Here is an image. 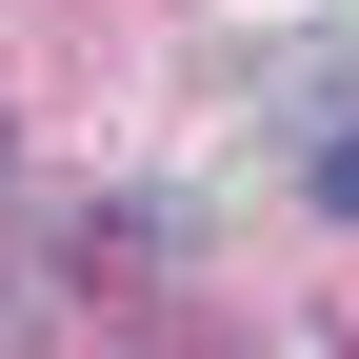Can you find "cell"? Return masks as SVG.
I'll return each instance as SVG.
<instances>
[{
  "label": "cell",
  "mask_w": 359,
  "mask_h": 359,
  "mask_svg": "<svg viewBox=\"0 0 359 359\" xmlns=\"http://www.w3.org/2000/svg\"><path fill=\"white\" fill-rule=\"evenodd\" d=\"M320 219H359V120H339V140H320Z\"/></svg>",
  "instance_id": "6da1fadb"
},
{
  "label": "cell",
  "mask_w": 359,
  "mask_h": 359,
  "mask_svg": "<svg viewBox=\"0 0 359 359\" xmlns=\"http://www.w3.org/2000/svg\"><path fill=\"white\" fill-rule=\"evenodd\" d=\"M0 180H20V120H0Z\"/></svg>",
  "instance_id": "7a4b0ae2"
}]
</instances>
